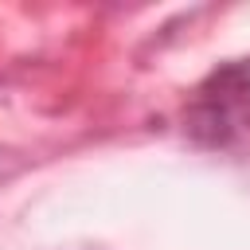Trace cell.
<instances>
[{
    "instance_id": "1",
    "label": "cell",
    "mask_w": 250,
    "mask_h": 250,
    "mask_svg": "<svg viewBox=\"0 0 250 250\" xmlns=\"http://www.w3.org/2000/svg\"><path fill=\"white\" fill-rule=\"evenodd\" d=\"M188 133L199 145H230L250 129V59H234L211 70L184 113Z\"/></svg>"
}]
</instances>
